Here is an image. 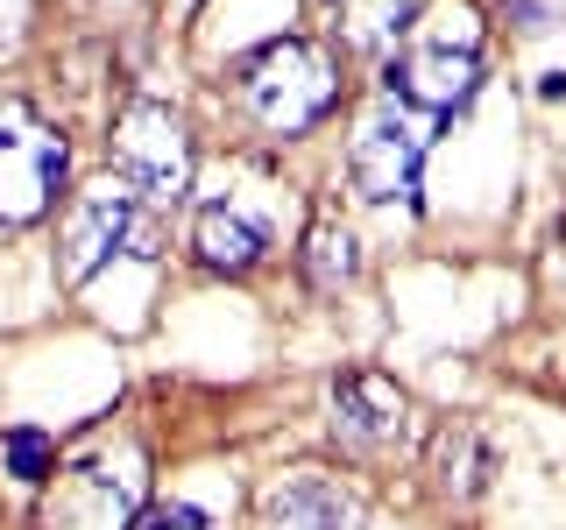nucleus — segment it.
Here are the masks:
<instances>
[{
	"mask_svg": "<svg viewBox=\"0 0 566 530\" xmlns=\"http://www.w3.org/2000/svg\"><path fill=\"white\" fill-rule=\"evenodd\" d=\"M156 241H164V212L142 205L120 177H99V184L71 191V205L57 220V276L78 290V283L93 276L99 262H114V255L156 262Z\"/></svg>",
	"mask_w": 566,
	"mask_h": 530,
	"instance_id": "f03ea898",
	"label": "nucleus"
},
{
	"mask_svg": "<svg viewBox=\"0 0 566 530\" xmlns=\"http://www.w3.org/2000/svg\"><path fill=\"white\" fill-rule=\"evenodd\" d=\"M382 85H389L397 106H411V114H424V120L468 106L474 85H482V35H474V14L468 8L418 14L411 35L389 50Z\"/></svg>",
	"mask_w": 566,
	"mask_h": 530,
	"instance_id": "f257e3e1",
	"label": "nucleus"
},
{
	"mask_svg": "<svg viewBox=\"0 0 566 530\" xmlns=\"http://www.w3.org/2000/svg\"><path fill=\"white\" fill-rule=\"evenodd\" d=\"M191 247H199L206 269L220 276H241L262 262V247H270V234H262L255 220H248L241 205H199V226H191Z\"/></svg>",
	"mask_w": 566,
	"mask_h": 530,
	"instance_id": "9d476101",
	"label": "nucleus"
},
{
	"mask_svg": "<svg viewBox=\"0 0 566 530\" xmlns=\"http://www.w3.org/2000/svg\"><path fill=\"white\" fill-rule=\"evenodd\" d=\"M424 149H432V120L424 114H411V106H397V99H389L382 114H368L361 135H354V149H347V170H354V184H361V199L411 205Z\"/></svg>",
	"mask_w": 566,
	"mask_h": 530,
	"instance_id": "423d86ee",
	"label": "nucleus"
},
{
	"mask_svg": "<svg viewBox=\"0 0 566 530\" xmlns=\"http://www.w3.org/2000/svg\"><path fill=\"white\" fill-rule=\"evenodd\" d=\"M333 432L361 453H382L411 432V396L376 368H340L333 375Z\"/></svg>",
	"mask_w": 566,
	"mask_h": 530,
	"instance_id": "6e6552de",
	"label": "nucleus"
},
{
	"mask_svg": "<svg viewBox=\"0 0 566 530\" xmlns=\"http://www.w3.org/2000/svg\"><path fill=\"white\" fill-rule=\"evenodd\" d=\"M128 530H206V517L191 502H164V509H142Z\"/></svg>",
	"mask_w": 566,
	"mask_h": 530,
	"instance_id": "2eb2a0df",
	"label": "nucleus"
},
{
	"mask_svg": "<svg viewBox=\"0 0 566 530\" xmlns=\"http://www.w3.org/2000/svg\"><path fill=\"white\" fill-rule=\"evenodd\" d=\"M142 502V474L135 459H78L71 474H57V495L43 502V530H128Z\"/></svg>",
	"mask_w": 566,
	"mask_h": 530,
	"instance_id": "0eeeda50",
	"label": "nucleus"
},
{
	"mask_svg": "<svg viewBox=\"0 0 566 530\" xmlns=\"http://www.w3.org/2000/svg\"><path fill=\"white\" fill-rule=\"evenodd\" d=\"M424 14V0H340L347 43L368 50V57H389V50L411 35V22Z\"/></svg>",
	"mask_w": 566,
	"mask_h": 530,
	"instance_id": "9b49d317",
	"label": "nucleus"
},
{
	"mask_svg": "<svg viewBox=\"0 0 566 530\" xmlns=\"http://www.w3.org/2000/svg\"><path fill=\"white\" fill-rule=\"evenodd\" d=\"M432 467H439V488L468 502V495L489 488L495 453L482 446V432H474V424H447V432H439V446H432Z\"/></svg>",
	"mask_w": 566,
	"mask_h": 530,
	"instance_id": "f8f14e48",
	"label": "nucleus"
},
{
	"mask_svg": "<svg viewBox=\"0 0 566 530\" xmlns=\"http://www.w3.org/2000/svg\"><path fill=\"white\" fill-rule=\"evenodd\" d=\"M234 85H241V106L270 135H305L312 120H326L333 99H340L333 57L318 43H305V35H276V43H262L255 57H241Z\"/></svg>",
	"mask_w": 566,
	"mask_h": 530,
	"instance_id": "7ed1b4c3",
	"label": "nucleus"
},
{
	"mask_svg": "<svg viewBox=\"0 0 566 530\" xmlns=\"http://www.w3.org/2000/svg\"><path fill=\"white\" fill-rule=\"evenodd\" d=\"M262 530H361V502L326 474H283L262 495Z\"/></svg>",
	"mask_w": 566,
	"mask_h": 530,
	"instance_id": "1a4fd4ad",
	"label": "nucleus"
},
{
	"mask_svg": "<svg viewBox=\"0 0 566 530\" xmlns=\"http://www.w3.org/2000/svg\"><path fill=\"white\" fill-rule=\"evenodd\" d=\"M8 467L22 474V481H50V474H57V446H50L43 432H8Z\"/></svg>",
	"mask_w": 566,
	"mask_h": 530,
	"instance_id": "4468645a",
	"label": "nucleus"
},
{
	"mask_svg": "<svg viewBox=\"0 0 566 530\" xmlns=\"http://www.w3.org/2000/svg\"><path fill=\"white\" fill-rule=\"evenodd\" d=\"M114 177L156 212L177 205L185 184H191V135H185V120H177L170 106H156V99H135L128 114L114 120Z\"/></svg>",
	"mask_w": 566,
	"mask_h": 530,
	"instance_id": "39448f33",
	"label": "nucleus"
},
{
	"mask_svg": "<svg viewBox=\"0 0 566 530\" xmlns=\"http://www.w3.org/2000/svg\"><path fill=\"white\" fill-rule=\"evenodd\" d=\"M64 135L35 106L0 99V226H35L64 191Z\"/></svg>",
	"mask_w": 566,
	"mask_h": 530,
	"instance_id": "20e7f679",
	"label": "nucleus"
},
{
	"mask_svg": "<svg viewBox=\"0 0 566 530\" xmlns=\"http://www.w3.org/2000/svg\"><path fill=\"white\" fill-rule=\"evenodd\" d=\"M22 22H29V0H0V50L22 43Z\"/></svg>",
	"mask_w": 566,
	"mask_h": 530,
	"instance_id": "dca6fc26",
	"label": "nucleus"
},
{
	"mask_svg": "<svg viewBox=\"0 0 566 530\" xmlns=\"http://www.w3.org/2000/svg\"><path fill=\"white\" fill-rule=\"evenodd\" d=\"M354 269H361L354 234H347L340 220H312V234H305V276H312V290H340V283H354Z\"/></svg>",
	"mask_w": 566,
	"mask_h": 530,
	"instance_id": "ddd939ff",
	"label": "nucleus"
}]
</instances>
